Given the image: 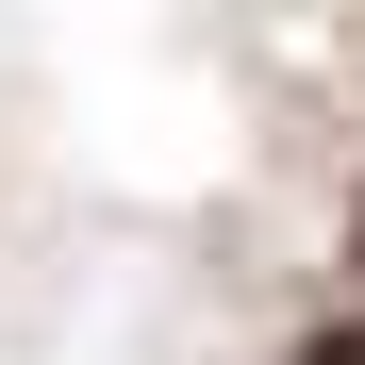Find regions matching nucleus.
Instances as JSON below:
<instances>
[{"label": "nucleus", "mask_w": 365, "mask_h": 365, "mask_svg": "<svg viewBox=\"0 0 365 365\" xmlns=\"http://www.w3.org/2000/svg\"><path fill=\"white\" fill-rule=\"evenodd\" d=\"M299 365H365V299H349V316H316V332H299Z\"/></svg>", "instance_id": "1"}, {"label": "nucleus", "mask_w": 365, "mask_h": 365, "mask_svg": "<svg viewBox=\"0 0 365 365\" xmlns=\"http://www.w3.org/2000/svg\"><path fill=\"white\" fill-rule=\"evenodd\" d=\"M349 282H365V216H349Z\"/></svg>", "instance_id": "2"}]
</instances>
